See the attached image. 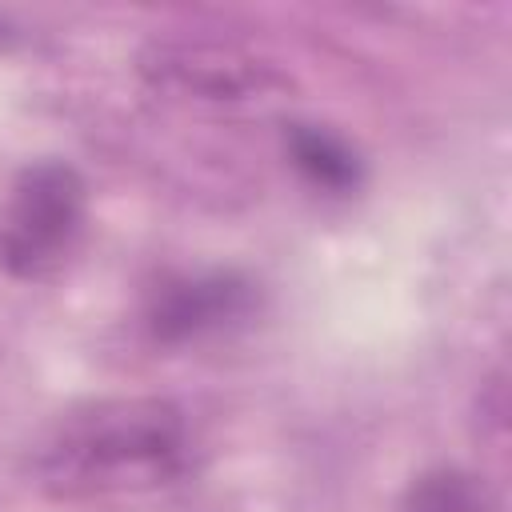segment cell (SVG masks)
Instances as JSON below:
<instances>
[{"mask_svg": "<svg viewBox=\"0 0 512 512\" xmlns=\"http://www.w3.org/2000/svg\"><path fill=\"white\" fill-rule=\"evenodd\" d=\"M184 420L164 400H100L60 416L36 452V476L64 496L140 488L172 476Z\"/></svg>", "mask_w": 512, "mask_h": 512, "instance_id": "6da1fadb", "label": "cell"}, {"mask_svg": "<svg viewBox=\"0 0 512 512\" xmlns=\"http://www.w3.org/2000/svg\"><path fill=\"white\" fill-rule=\"evenodd\" d=\"M144 72L156 84L200 92V96H212V100L264 88V80H268V68H260L240 48H228V44H192V40L156 44L144 56Z\"/></svg>", "mask_w": 512, "mask_h": 512, "instance_id": "3957f363", "label": "cell"}, {"mask_svg": "<svg viewBox=\"0 0 512 512\" xmlns=\"http://www.w3.org/2000/svg\"><path fill=\"white\" fill-rule=\"evenodd\" d=\"M400 512H504V500L476 472L432 468L404 492Z\"/></svg>", "mask_w": 512, "mask_h": 512, "instance_id": "5b68a950", "label": "cell"}, {"mask_svg": "<svg viewBox=\"0 0 512 512\" xmlns=\"http://www.w3.org/2000/svg\"><path fill=\"white\" fill-rule=\"evenodd\" d=\"M248 308V284L232 276H208V280H176L160 288L152 304V328L164 340H184L208 328H220L236 320Z\"/></svg>", "mask_w": 512, "mask_h": 512, "instance_id": "277c9868", "label": "cell"}, {"mask_svg": "<svg viewBox=\"0 0 512 512\" xmlns=\"http://www.w3.org/2000/svg\"><path fill=\"white\" fill-rule=\"evenodd\" d=\"M84 180L72 164L40 160L20 172L0 216V264L12 276H52L84 228Z\"/></svg>", "mask_w": 512, "mask_h": 512, "instance_id": "7a4b0ae2", "label": "cell"}, {"mask_svg": "<svg viewBox=\"0 0 512 512\" xmlns=\"http://www.w3.org/2000/svg\"><path fill=\"white\" fill-rule=\"evenodd\" d=\"M288 148H292V160L300 164V172L308 180H316L320 188H332V192H344L360 180V160L356 152L324 132V128H308V124H296L292 136H288Z\"/></svg>", "mask_w": 512, "mask_h": 512, "instance_id": "8992f818", "label": "cell"}]
</instances>
